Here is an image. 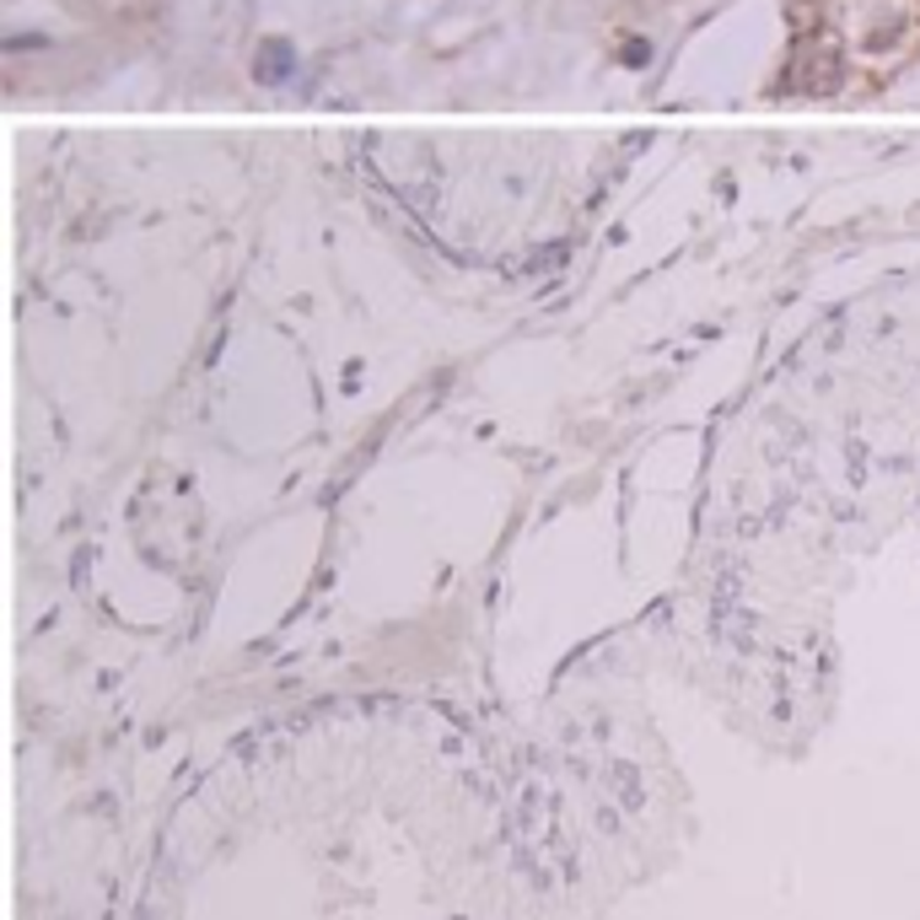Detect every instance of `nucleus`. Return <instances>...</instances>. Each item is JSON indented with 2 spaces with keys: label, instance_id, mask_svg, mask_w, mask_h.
Masks as SVG:
<instances>
[]
</instances>
